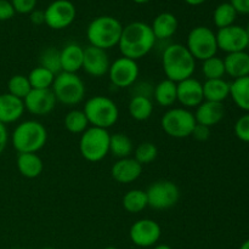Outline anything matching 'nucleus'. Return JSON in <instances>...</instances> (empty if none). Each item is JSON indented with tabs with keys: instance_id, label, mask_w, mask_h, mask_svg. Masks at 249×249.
Instances as JSON below:
<instances>
[{
	"instance_id": "nucleus-1",
	"label": "nucleus",
	"mask_w": 249,
	"mask_h": 249,
	"mask_svg": "<svg viewBox=\"0 0 249 249\" xmlns=\"http://www.w3.org/2000/svg\"><path fill=\"white\" fill-rule=\"evenodd\" d=\"M156 40L150 24L135 21L123 27L118 48L123 57L138 61L150 53Z\"/></svg>"
},
{
	"instance_id": "nucleus-2",
	"label": "nucleus",
	"mask_w": 249,
	"mask_h": 249,
	"mask_svg": "<svg viewBox=\"0 0 249 249\" xmlns=\"http://www.w3.org/2000/svg\"><path fill=\"white\" fill-rule=\"evenodd\" d=\"M162 66L167 79L179 83L191 78L196 71V60L186 45L170 44L162 53Z\"/></svg>"
},
{
	"instance_id": "nucleus-3",
	"label": "nucleus",
	"mask_w": 249,
	"mask_h": 249,
	"mask_svg": "<svg viewBox=\"0 0 249 249\" xmlns=\"http://www.w3.org/2000/svg\"><path fill=\"white\" fill-rule=\"evenodd\" d=\"M123 24L113 16L95 17L87 28V38L89 45L102 50L118 46Z\"/></svg>"
},
{
	"instance_id": "nucleus-4",
	"label": "nucleus",
	"mask_w": 249,
	"mask_h": 249,
	"mask_svg": "<svg viewBox=\"0 0 249 249\" xmlns=\"http://www.w3.org/2000/svg\"><path fill=\"white\" fill-rule=\"evenodd\" d=\"M11 141L18 153H38L46 145L48 131L40 122L29 119L15 128Z\"/></svg>"
},
{
	"instance_id": "nucleus-5",
	"label": "nucleus",
	"mask_w": 249,
	"mask_h": 249,
	"mask_svg": "<svg viewBox=\"0 0 249 249\" xmlns=\"http://www.w3.org/2000/svg\"><path fill=\"white\" fill-rule=\"evenodd\" d=\"M83 112L91 126L107 129L118 122L119 108L116 102L107 96L96 95L87 100Z\"/></svg>"
},
{
	"instance_id": "nucleus-6",
	"label": "nucleus",
	"mask_w": 249,
	"mask_h": 249,
	"mask_svg": "<svg viewBox=\"0 0 249 249\" xmlns=\"http://www.w3.org/2000/svg\"><path fill=\"white\" fill-rule=\"evenodd\" d=\"M56 100L66 106H75L85 97V84L77 73L61 72L55 77L51 87Z\"/></svg>"
},
{
	"instance_id": "nucleus-7",
	"label": "nucleus",
	"mask_w": 249,
	"mask_h": 249,
	"mask_svg": "<svg viewBox=\"0 0 249 249\" xmlns=\"http://www.w3.org/2000/svg\"><path fill=\"white\" fill-rule=\"evenodd\" d=\"M109 138L107 129L89 126L80 135L79 152L88 162L96 163L104 160L109 153Z\"/></svg>"
},
{
	"instance_id": "nucleus-8",
	"label": "nucleus",
	"mask_w": 249,
	"mask_h": 249,
	"mask_svg": "<svg viewBox=\"0 0 249 249\" xmlns=\"http://www.w3.org/2000/svg\"><path fill=\"white\" fill-rule=\"evenodd\" d=\"M196 124L195 114L184 107H172L160 119L163 131L174 139H186L191 136Z\"/></svg>"
},
{
	"instance_id": "nucleus-9",
	"label": "nucleus",
	"mask_w": 249,
	"mask_h": 249,
	"mask_svg": "<svg viewBox=\"0 0 249 249\" xmlns=\"http://www.w3.org/2000/svg\"><path fill=\"white\" fill-rule=\"evenodd\" d=\"M186 48L196 61H204L216 56L219 50L216 34L209 27H195L187 36Z\"/></svg>"
},
{
	"instance_id": "nucleus-10",
	"label": "nucleus",
	"mask_w": 249,
	"mask_h": 249,
	"mask_svg": "<svg viewBox=\"0 0 249 249\" xmlns=\"http://www.w3.org/2000/svg\"><path fill=\"white\" fill-rule=\"evenodd\" d=\"M148 207L156 211H165L177 206L180 199V190L175 182L158 180L146 190Z\"/></svg>"
},
{
	"instance_id": "nucleus-11",
	"label": "nucleus",
	"mask_w": 249,
	"mask_h": 249,
	"mask_svg": "<svg viewBox=\"0 0 249 249\" xmlns=\"http://www.w3.org/2000/svg\"><path fill=\"white\" fill-rule=\"evenodd\" d=\"M44 15L45 24L49 28L61 31L70 27L74 22L77 9L70 0H55L44 10Z\"/></svg>"
},
{
	"instance_id": "nucleus-12",
	"label": "nucleus",
	"mask_w": 249,
	"mask_h": 249,
	"mask_svg": "<svg viewBox=\"0 0 249 249\" xmlns=\"http://www.w3.org/2000/svg\"><path fill=\"white\" fill-rule=\"evenodd\" d=\"M107 74L114 87L124 89V88H130L135 84L140 74V68H139L138 61L122 56L111 63Z\"/></svg>"
},
{
	"instance_id": "nucleus-13",
	"label": "nucleus",
	"mask_w": 249,
	"mask_h": 249,
	"mask_svg": "<svg viewBox=\"0 0 249 249\" xmlns=\"http://www.w3.org/2000/svg\"><path fill=\"white\" fill-rule=\"evenodd\" d=\"M162 236V229L157 221L152 219L136 220L129 230V238L140 248L155 247Z\"/></svg>"
},
{
	"instance_id": "nucleus-14",
	"label": "nucleus",
	"mask_w": 249,
	"mask_h": 249,
	"mask_svg": "<svg viewBox=\"0 0 249 249\" xmlns=\"http://www.w3.org/2000/svg\"><path fill=\"white\" fill-rule=\"evenodd\" d=\"M215 34L218 49L224 53H240L248 49V36L245 27L232 24L219 29L218 33Z\"/></svg>"
},
{
	"instance_id": "nucleus-15",
	"label": "nucleus",
	"mask_w": 249,
	"mask_h": 249,
	"mask_svg": "<svg viewBox=\"0 0 249 249\" xmlns=\"http://www.w3.org/2000/svg\"><path fill=\"white\" fill-rule=\"evenodd\" d=\"M55 95L51 89H32L23 99L24 108L34 116H46L56 106Z\"/></svg>"
},
{
	"instance_id": "nucleus-16",
	"label": "nucleus",
	"mask_w": 249,
	"mask_h": 249,
	"mask_svg": "<svg viewBox=\"0 0 249 249\" xmlns=\"http://www.w3.org/2000/svg\"><path fill=\"white\" fill-rule=\"evenodd\" d=\"M177 100L184 108H196L204 101L203 84L194 77L177 83Z\"/></svg>"
},
{
	"instance_id": "nucleus-17",
	"label": "nucleus",
	"mask_w": 249,
	"mask_h": 249,
	"mask_svg": "<svg viewBox=\"0 0 249 249\" xmlns=\"http://www.w3.org/2000/svg\"><path fill=\"white\" fill-rule=\"evenodd\" d=\"M109 62L106 50L88 45L84 48V57H83V70L85 73L94 78H101L108 73Z\"/></svg>"
},
{
	"instance_id": "nucleus-18",
	"label": "nucleus",
	"mask_w": 249,
	"mask_h": 249,
	"mask_svg": "<svg viewBox=\"0 0 249 249\" xmlns=\"http://www.w3.org/2000/svg\"><path fill=\"white\" fill-rule=\"evenodd\" d=\"M142 165L134 157L118 160L111 168V175L119 184H131L142 174Z\"/></svg>"
},
{
	"instance_id": "nucleus-19",
	"label": "nucleus",
	"mask_w": 249,
	"mask_h": 249,
	"mask_svg": "<svg viewBox=\"0 0 249 249\" xmlns=\"http://www.w3.org/2000/svg\"><path fill=\"white\" fill-rule=\"evenodd\" d=\"M24 104L23 100L5 92L0 95V123L10 124L15 123L23 116Z\"/></svg>"
},
{
	"instance_id": "nucleus-20",
	"label": "nucleus",
	"mask_w": 249,
	"mask_h": 249,
	"mask_svg": "<svg viewBox=\"0 0 249 249\" xmlns=\"http://www.w3.org/2000/svg\"><path fill=\"white\" fill-rule=\"evenodd\" d=\"M194 114L197 124L212 128L223 121L225 116V107L219 102L203 101L198 107H196Z\"/></svg>"
},
{
	"instance_id": "nucleus-21",
	"label": "nucleus",
	"mask_w": 249,
	"mask_h": 249,
	"mask_svg": "<svg viewBox=\"0 0 249 249\" xmlns=\"http://www.w3.org/2000/svg\"><path fill=\"white\" fill-rule=\"evenodd\" d=\"M62 72L77 73L83 67L84 48L78 43H68L60 50Z\"/></svg>"
},
{
	"instance_id": "nucleus-22",
	"label": "nucleus",
	"mask_w": 249,
	"mask_h": 249,
	"mask_svg": "<svg viewBox=\"0 0 249 249\" xmlns=\"http://www.w3.org/2000/svg\"><path fill=\"white\" fill-rule=\"evenodd\" d=\"M225 73L232 79L249 75V53L246 51L228 53L224 58Z\"/></svg>"
},
{
	"instance_id": "nucleus-23",
	"label": "nucleus",
	"mask_w": 249,
	"mask_h": 249,
	"mask_svg": "<svg viewBox=\"0 0 249 249\" xmlns=\"http://www.w3.org/2000/svg\"><path fill=\"white\" fill-rule=\"evenodd\" d=\"M178 27H179L178 18L170 12H162L157 15L151 24V29L158 40L172 38L177 33Z\"/></svg>"
},
{
	"instance_id": "nucleus-24",
	"label": "nucleus",
	"mask_w": 249,
	"mask_h": 249,
	"mask_svg": "<svg viewBox=\"0 0 249 249\" xmlns=\"http://www.w3.org/2000/svg\"><path fill=\"white\" fill-rule=\"evenodd\" d=\"M16 164L22 177L27 179H36L44 169L43 160L36 153H18Z\"/></svg>"
},
{
	"instance_id": "nucleus-25",
	"label": "nucleus",
	"mask_w": 249,
	"mask_h": 249,
	"mask_svg": "<svg viewBox=\"0 0 249 249\" xmlns=\"http://www.w3.org/2000/svg\"><path fill=\"white\" fill-rule=\"evenodd\" d=\"M204 101L223 104L230 97V83L224 78L220 79H208L203 83Z\"/></svg>"
},
{
	"instance_id": "nucleus-26",
	"label": "nucleus",
	"mask_w": 249,
	"mask_h": 249,
	"mask_svg": "<svg viewBox=\"0 0 249 249\" xmlns=\"http://www.w3.org/2000/svg\"><path fill=\"white\" fill-rule=\"evenodd\" d=\"M153 99L156 104L165 108H172L177 100V83L169 79L160 80L153 87Z\"/></svg>"
},
{
	"instance_id": "nucleus-27",
	"label": "nucleus",
	"mask_w": 249,
	"mask_h": 249,
	"mask_svg": "<svg viewBox=\"0 0 249 249\" xmlns=\"http://www.w3.org/2000/svg\"><path fill=\"white\" fill-rule=\"evenodd\" d=\"M129 114L138 122L147 121L153 113V102L151 97L133 95L128 105Z\"/></svg>"
},
{
	"instance_id": "nucleus-28",
	"label": "nucleus",
	"mask_w": 249,
	"mask_h": 249,
	"mask_svg": "<svg viewBox=\"0 0 249 249\" xmlns=\"http://www.w3.org/2000/svg\"><path fill=\"white\" fill-rule=\"evenodd\" d=\"M230 97L238 108L249 113V75L230 83Z\"/></svg>"
},
{
	"instance_id": "nucleus-29",
	"label": "nucleus",
	"mask_w": 249,
	"mask_h": 249,
	"mask_svg": "<svg viewBox=\"0 0 249 249\" xmlns=\"http://www.w3.org/2000/svg\"><path fill=\"white\" fill-rule=\"evenodd\" d=\"M122 203H123V208L125 209L128 213H141L143 209H146L148 207L147 195H146V191L140 189L129 190V191L123 196Z\"/></svg>"
},
{
	"instance_id": "nucleus-30",
	"label": "nucleus",
	"mask_w": 249,
	"mask_h": 249,
	"mask_svg": "<svg viewBox=\"0 0 249 249\" xmlns=\"http://www.w3.org/2000/svg\"><path fill=\"white\" fill-rule=\"evenodd\" d=\"M109 152L118 160L130 157L134 152L133 141L124 133L112 134L109 138Z\"/></svg>"
},
{
	"instance_id": "nucleus-31",
	"label": "nucleus",
	"mask_w": 249,
	"mask_h": 249,
	"mask_svg": "<svg viewBox=\"0 0 249 249\" xmlns=\"http://www.w3.org/2000/svg\"><path fill=\"white\" fill-rule=\"evenodd\" d=\"M237 11L230 2H221L220 5L215 7L213 12V21L214 24L219 29L225 28V27L235 24L236 18H237Z\"/></svg>"
},
{
	"instance_id": "nucleus-32",
	"label": "nucleus",
	"mask_w": 249,
	"mask_h": 249,
	"mask_svg": "<svg viewBox=\"0 0 249 249\" xmlns=\"http://www.w3.org/2000/svg\"><path fill=\"white\" fill-rule=\"evenodd\" d=\"M63 124H65L66 130L70 131L71 134H80V135L90 126L83 109H72L68 112L66 114Z\"/></svg>"
},
{
	"instance_id": "nucleus-33",
	"label": "nucleus",
	"mask_w": 249,
	"mask_h": 249,
	"mask_svg": "<svg viewBox=\"0 0 249 249\" xmlns=\"http://www.w3.org/2000/svg\"><path fill=\"white\" fill-rule=\"evenodd\" d=\"M28 77L32 89H51L56 75L46 68L38 66L29 72Z\"/></svg>"
},
{
	"instance_id": "nucleus-34",
	"label": "nucleus",
	"mask_w": 249,
	"mask_h": 249,
	"mask_svg": "<svg viewBox=\"0 0 249 249\" xmlns=\"http://www.w3.org/2000/svg\"><path fill=\"white\" fill-rule=\"evenodd\" d=\"M202 73H203L206 80L208 79H220L225 73V65H224V58L213 56L211 58L202 61Z\"/></svg>"
},
{
	"instance_id": "nucleus-35",
	"label": "nucleus",
	"mask_w": 249,
	"mask_h": 249,
	"mask_svg": "<svg viewBox=\"0 0 249 249\" xmlns=\"http://www.w3.org/2000/svg\"><path fill=\"white\" fill-rule=\"evenodd\" d=\"M32 87L28 77L23 74H15L7 82V92L23 100L31 92Z\"/></svg>"
},
{
	"instance_id": "nucleus-36",
	"label": "nucleus",
	"mask_w": 249,
	"mask_h": 249,
	"mask_svg": "<svg viewBox=\"0 0 249 249\" xmlns=\"http://www.w3.org/2000/svg\"><path fill=\"white\" fill-rule=\"evenodd\" d=\"M39 62H40L39 66L49 70L55 75L62 72L60 50H57L56 48H46L45 50H43V53H40V57H39Z\"/></svg>"
},
{
	"instance_id": "nucleus-37",
	"label": "nucleus",
	"mask_w": 249,
	"mask_h": 249,
	"mask_svg": "<svg viewBox=\"0 0 249 249\" xmlns=\"http://www.w3.org/2000/svg\"><path fill=\"white\" fill-rule=\"evenodd\" d=\"M158 156V148L153 142L146 141V142L140 143L138 147L134 150V158L140 163L141 165H146L156 160Z\"/></svg>"
},
{
	"instance_id": "nucleus-38",
	"label": "nucleus",
	"mask_w": 249,
	"mask_h": 249,
	"mask_svg": "<svg viewBox=\"0 0 249 249\" xmlns=\"http://www.w3.org/2000/svg\"><path fill=\"white\" fill-rule=\"evenodd\" d=\"M235 135L237 136L238 140L243 142H249V113H246L245 116L240 117L233 126Z\"/></svg>"
},
{
	"instance_id": "nucleus-39",
	"label": "nucleus",
	"mask_w": 249,
	"mask_h": 249,
	"mask_svg": "<svg viewBox=\"0 0 249 249\" xmlns=\"http://www.w3.org/2000/svg\"><path fill=\"white\" fill-rule=\"evenodd\" d=\"M10 1L17 14L26 15L31 14L33 10H36L38 0H10Z\"/></svg>"
},
{
	"instance_id": "nucleus-40",
	"label": "nucleus",
	"mask_w": 249,
	"mask_h": 249,
	"mask_svg": "<svg viewBox=\"0 0 249 249\" xmlns=\"http://www.w3.org/2000/svg\"><path fill=\"white\" fill-rule=\"evenodd\" d=\"M14 6L9 0H0V21H7L15 16Z\"/></svg>"
},
{
	"instance_id": "nucleus-41",
	"label": "nucleus",
	"mask_w": 249,
	"mask_h": 249,
	"mask_svg": "<svg viewBox=\"0 0 249 249\" xmlns=\"http://www.w3.org/2000/svg\"><path fill=\"white\" fill-rule=\"evenodd\" d=\"M191 136L194 139H196L197 141H207L211 138V128L206 125H202V124H196V126L194 128Z\"/></svg>"
},
{
	"instance_id": "nucleus-42",
	"label": "nucleus",
	"mask_w": 249,
	"mask_h": 249,
	"mask_svg": "<svg viewBox=\"0 0 249 249\" xmlns=\"http://www.w3.org/2000/svg\"><path fill=\"white\" fill-rule=\"evenodd\" d=\"M230 4L235 7L237 14L249 15V0H230Z\"/></svg>"
},
{
	"instance_id": "nucleus-43",
	"label": "nucleus",
	"mask_w": 249,
	"mask_h": 249,
	"mask_svg": "<svg viewBox=\"0 0 249 249\" xmlns=\"http://www.w3.org/2000/svg\"><path fill=\"white\" fill-rule=\"evenodd\" d=\"M31 22L36 26H40V24H45V15H44L43 10H33L31 12Z\"/></svg>"
},
{
	"instance_id": "nucleus-44",
	"label": "nucleus",
	"mask_w": 249,
	"mask_h": 249,
	"mask_svg": "<svg viewBox=\"0 0 249 249\" xmlns=\"http://www.w3.org/2000/svg\"><path fill=\"white\" fill-rule=\"evenodd\" d=\"M7 141H9V133H7L6 125L2 123H0V155L4 152V150L6 148Z\"/></svg>"
},
{
	"instance_id": "nucleus-45",
	"label": "nucleus",
	"mask_w": 249,
	"mask_h": 249,
	"mask_svg": "<svg viewBox=\"0 0 249 249\" xmlns=\"http://www.w3.org/2000/svg\"><path fill=\"white\" fill-rule=\"evenodd\" d=\"M184 1L186 2V4L191 5V6H198V5L204 4L207 0H184Z\"/></svg>"
},
{
	"instance_id": "nucleus-46",
	"label": "nucleus",
	"mask_w": 249,
	"mask_h": 249,
	"mask_svg": "<svg viewBox=\"0 0 249 249\" xmlns=\"http://www.w3.org/2000/svg\"><path fill=\"white\" fill-rule=\"evenodd\" d=\"M153 249H173V248L168 245H156L155 247H153Z\"/></svg>"
},
{
	"instance_id": "nucleus-47",
	"label": "nucleus",
	"mask_w": 249,
	"mask_h": 249,
	"mask_svg": "<svg viewBox=\"0 0 249 249\" xmlns=\"http://www.w3.org/2000/svg\"><path fill=\"white\" fill-rule=\"evenodd\" d=\"M240 249H249V240H246L245 242H243L242 245H241Z\"/></svg>"
},
{
	"instance_id": "nucleus-48",
	"label": "nucleus",
	"mask_w": 249,
	"mask_h": 249,
	"mask_svg": "<svg viewBox=\"0 0 249 249\" xmlns=\"http://www.w3.org/2000/svg\"><path fill=\"white\" fill-rule=\"evenodd\" d=\"M134 2H136V4H146V2H148L150 0H133Z\"/></svg>"
},
{
	"instance_id": "nucleus-49",
	"label": "nucleus",
	"mask_w": 249,
	"mask_h": 249,
	"mask_svg": "<svg viewBox=\"0 0 249 249\" xmlns=\"http://www.w3.org/2000/svg\"><path fill=\"white\" fill-rule=\"evenodd\" d=\"M246 31H247V36H248V48H249V26L246 28Z\"/></svg>"
},
{
	"instance_id": "nucleus-50",
	"label": "nucleus",
	"mask_w": 249,
	"mask_h": 249,
	"mask_svg": "<svg viewBox=\"0 0 249 249\" xmlns=\"http://www.w3.org/2000/svg\"><path fill=\"white\" fill-rule=\"evenodd\" d=\"M104 249H118L117 247H112V246H109V247H106V248H104Z\"/></svg>"
},
{
	"instance_id": "nucleus-51",
	"label": "nucleus",
	"mask_w": 249,
	"mask_h": 249,
	"mask_svg": "<svg viewBox=\"0 0 249 249\" xmlns=\"http://www.w3.org/2000/svg\"><path fill=\"white\" fill-rule=\"evenodd\" d=\"M41 249H55V248H51V247H46V248H41Z\"/></svg>"
}]
</instances>
